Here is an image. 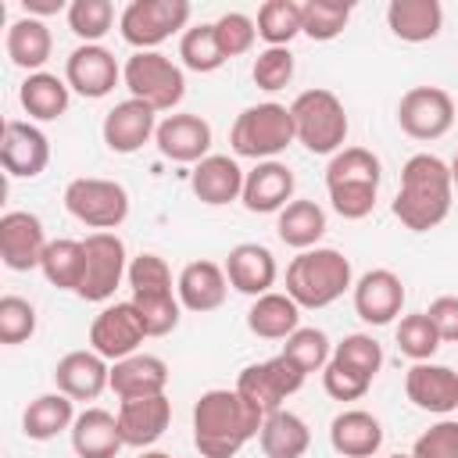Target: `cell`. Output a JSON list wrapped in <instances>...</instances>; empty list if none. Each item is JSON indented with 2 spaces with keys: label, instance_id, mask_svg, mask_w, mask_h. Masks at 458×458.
Masks as SVG:
<instances>
[{
  "label": "cell",
  "instance_id": "6da1fadb",
  "mask_svg": "<svg viewBox=\"0 0 458 458\" xmlns=\"http://www.w3.org/2000/svg\"><path fill=\"white\" fill-rule=\"evenodd\" d=\"M451 165L437 154H411L401 168V186L394 197V218L411 233H429L451 215Z\"/></svg>",
  "mask_w": 458,
  "mask_h": 458
},
{
  "label": "cell",
  "instance_id": "7a4b0ae2",
  "mask_svg": "<svg viewBox=\"0 0 458 458\" xmlns=\"http://www.w3.org/2000/svg\"><path fill=\"white\" fill-rule=\"evenodd\" d=\"M258 415L236 390H204L193 404V447L200 458H236L247 440L261 433Z\"/></svg>",
  "mask_w": 458,
  "mask_h": 458
},
{
  "label": "cell",
  "instance_id": "3957f363",
  "mask_svg": "<svg viewBox=\"0 0 458 458\" xmlns=\"http://www.w3.org/2000/svg\"><path fill=\"white\" fill-rule=\"evenodd\" d=\"M354 286L351 261L333 247H311L301 250L286 265V293L301 308H329Z\"/></svg>",
  "mask_w": 458,
  "mask_h": 458
},
{
  "label": "cell",
  "instance_id": "277c9868",
  "mask_svg": "<svg viewBox=\"0 0 458 458\" xmlns=\"http://www.w3.org/2000/svg\"><path fill=\"white\" fill-rule=\"evenodd\" d=\"M293 140H297L293 136V114L286 104H276V100L243 107L229 129L233 154L254 157V161H276V154H283Z\"/></svg>",
  "mask_w": 458,
  "mask_h": 458
},
{
  "label": "cell",
  "instance_id": "5b68a950",
  "mask_svg": "<svg viewBox=\"0 0 458 458\" xmlns=\"http://www.w3.org/2000/svg\"><path fill=\"white\" fill-rule=\"evenodd\" d=\"M290 114H293V136L297 143H304L311 154H336L344 150V140H347V111H344V100L333 93V89H304L293 97L290 104Z\"/></svg>",
  "mask_w": 458,
  "mask_h": 458
},
{
  "label": "cell",
  "instance_id": "8992f818",
  "mask_svg": "<svg viewBox=\"0 0 458 458\" xmlns=\"http://www.w3.org/2000/svg\"><path fill=\"white\" fill-rule=\"evenodd\" d=\"M122 82H125L129 97L143 100L154 111H172L186 97V75H182V68L172 57L157 54V50H136L122 64Z\"/></svg>",
  "mask_w": 458,
  "mask_h": 458
},
{
  "label": "cell",
  "instance_id": "52a82bcc",
  "mask_svg": "<svg viewBox=\"0 0 458 458\" xmlns=\"http://www.w3.org/2000/svg\"><path fill=\"white\" fill-rule=\"evenodd\" d=\"M64 208L75 222H82L97 233H111L129 218V193L114 179L79 175L64 186Z\"/></svg>",
  "mask_w": 458,
  "mask_h": 458
},
{
  "label": "cell",
  "instance_id": "ba28073f",
  "mask_svg": "<svg viewBox=\"0 0 458 458\" xmlns=\"http://www.w3.org/2000/svg\"><path fill=\"white\" fill-rule=\"evenodd\" d=\"M304 379H308V372L293 361V358H286L283 351L276 354V358H268V361H258V365H247L240 376H236V394L258 411V415H272V411H279L283 408V401L290 397V394H297L301 386H304Z\"/></svg>",
  "mask_w": 458,
  "mask_h": 458
},
{
  "label": "cell",
  "instance_id": "9c48e42d",
  "mask_svg": "<svg viewBox=\"0 0 458 458\" xmlns=\"http://www.w3.org/2000/svg\"><path fill=\"white\" fill-rule=\"evenodd\" d=\"M190 4L186 0H132L118 14V32L136 50H154L168 36L186 32Z\"/></svg>",
  "mask_w": 458,
  "mask_h": 458
},
{
  "label": "cell",
  "instance_id": "30bf717a",
  "mask_svg": "<svg viewBox=\"0 0 458 458\" xmlns=\"http://www.w3.org/2000/svg\"><path fill=\"white\" fill-rule=\"evenodd\" d=\"M82 247H86V276H82L79 297L93 301V304H104V301L114 297L118 283L129 276L125 243L114 233H89L82 240Z\"/></svg>",
  "mask_w": 458,
  "mask_h": 458
},
{
  "label": "cell",
  "instance_id": "8fae6325",
  "mask_svg": "<svg viewBox=\"0 0 458 458\" xmlns=\"http://www.w3.org/2000/svg\"><path fill=\"white\" fill-rule=\"evenodd\" d=\"M397 125L411 140H440L454 125V100L440 86H411L397 104Z\"/></svg>",
  "mask_w": 458,
  "mask_h": 458
},
{
  "label": "cell",
  "instance_id": "7c38bea8",
  "mask_svg": "<svg viewBox=\"0 0 458 458\" xmlns=\"http://www.w3.org/2000/svg\"><path fill=\"white\" fill-rule=\"evenodd\" d=\"M143 340H147V329H143L140 311L132 308V301L107 304L93 318V326H89V351H97L111 365L122 361V358H129V354H136Z\"/></svg>",
  "mask_w": 458,
  "mask_h": 458
},
{
  "label": "cell",
  "instance_id": "4fadbf2b",
  "mask_svg": "<svg viewBox=\"0 0 458 458\" xmlns=\"http://www.w3.org/2000/svg\"><path fill=\"white\" fill-rule=\"evenodd\" d=\"M122 79V68L114 61V54L100 43H82L68 54L64 61V82L72 93L86 97V100H100L107 97Z\"/></svg>",
  "mask_w": 458,
  "mask_h": 458
},
{
  "label": "cell",
  "instance_id": "5bb4252c",
  "mask_svg": "<svg viewBox=\"0 0 458 458\" xmlns=\"http://www.w3.org/2000/svg\"><path fill=\"white\" fill-rule=\"evenodd\" d=\"M154 143L175 165H200L208 157V150H211V125L200 114L172 111V114H165L157 122Z\"/></svg>",
  "mask_w": 458,
  "mask_h": 458
},
{
  "label": "cell",
  "instance_id": "9a60e30c",
  "mask_svg": "<svg viewBox=\"0 0 458 458\" xmlns=\"http://www.w3.org/2000/svg\"><path fill=\"white\" fill-rule=\"evenodd\" d=\"M50 161V140L43 136V129H36L32 122L21 118H7L4 122V136H0V165L7 175L18 179H36Z\"/></svg>",
  "mask_w": 458,
  "mask_h": 458
},
{
  "label": "cell",
  "instance_id": "2e32d148",
  "mask_svg": "<svg viewBox=\"0 0 458 458\" xmlns=\"http://www.w3.org/2000/svg\"><path fill=\"white\" fill-rule=\"evenodd\" d=\"M47 233L39 215L32 211H4L0 218V258L11 272H29L39 268L43 250H47Z\"/></svg>",
  "mask_w": 458,
  "mask_h": 458
},
{
  "label": "cell",
  "instance_id": "e0dca14e",
  "mask_svg": "<svg viewBox=\"0 0 458 458\" xmlns=\"http://www.w3.org/2000/svg\"><path fill=\"white\" fill-rule=\"evenodd\" d=\"M154 132H157V111L136 97L114 104L100 125V136H104L107 150H114V154H136L143 143L154 140Z\"/></svg>",
  "mask_w": 458,
  "mask_h": 458
},
{
  "label": "cell",
  "instance_id": "ac0fdd59",
  "mask_svg": "<svg viewBox=\"0 0 458 458\" xmlns=\"http://www.w3.org/2000/svg\"><path fill=\"white\" fill-rule=\"evenodd\" d=\"M351 290H354V311L369 326H386L404 308V283L390 268H369Z\"/></svg>",
  "mask_w": 458,
  "mask_h": 458
},
{
  "label": "cell",
  "instance_id": "d6986e66",
  "mask_svg": "<svg viewBox=\"0 0 458 458\" xmlns=\"http://www.w3.org/2000/svg\"><path fill=\"white\" fill-rule=\"evenodd\" d=\"M404 394L419 411L447 415L458 408V372L437 361H411L404 372Z\"/></svg>",
  "mask_w": 458,
  "mask_h": 458
},
{
  "label": "cell",
  "instance_id": "ffe728a7",
  "mask_svg": "<svg viewBox=\"0 0 458 458\" xmlns=\"http://www.w3.org/2000/svg\"><path fill=\"white\" fill-rule=\"evenodd\" d=\"M54 383L72 401H97L104 390H111V365L97 351H68L54 365Z\"/></svg>",
  "mask_w": 458,
  "mask_h": 458
},
{
  "label": "cell",
  "instance_id": "44dd1931",
  "mask_svg": "<svg viewBox=\"0 0 458 458\" xmlns=\"http://www.w3.org/2000/svg\"><path fill=\"white\" fill-rule=\"evenodd\" d=\"M293 172L283 161H258L247 175H243V208L254 215H279L290 200H293Z\"/></svg>",
  "mask_w": 458,
  "mask_h": 458
},
{
  "label": "cell",
  "instance_id": "7402d4cb",
  "mask_svg": "<svg viewBox=\"0 0 458 458\" xmlns=\"http://www.w3.org/2000/svg\"><path fill=\"white\" fill-rule=\"evenodd\" d=\"M168 422H172V401L165 394L136 397V401H122L118 404V429H122L125 447L147 451L150 444H157L165 437Z\"/></svg>",
  "mask_w": 458,
  "mask_h": 458
},
{
  "label": "cell",
  "instance_id": "603a6c76",
  "mask_svg": "<svg viewBox=\"0 0 458 458\" xmlns=\"http://www.w3.org/2000/svg\"><path fill=\"white\" fill-rule=\"evenodd\" d=\"M243 168L236 165V157L229 154H208L200 165H193L190 172V190L197 193L200 204L208 208H222L243 197Z\"/></svg>",
  "mask_w": 458,
  "mask_h": 458
},
{
  "label": "cell",
  "instance_id": "cb8c5ba5",
  "mask_svg": "<svg viewBox=\"0 0 458 458\" xmlns=\"http://www.w3.org/2000/svg\"><path fill=\"white\" fill-rule=\"evenodd\" d=\"M225 279L236 293H247V297H261L276 286V258L265 243H236L225 258Z\"/></svg>",
  "mask_w": 458,
  "mask_h": 458
},
{
  "label": "cell",
  "instance_id": "d4e9b609",
  "mask_svg": "<svg viewBox=\"0 0 458 458\" xmlns=\"http://www.w3.org/2000/svg\"><path fill=\"white\" fill-rule=\"evenodd\" d=\"M175 293H179V304H182L186 311H197V315L215 311V308L225 304V293H229L225 268L215 265V261L197 258V261L182 265V272H179V279H175Z\"/></svg>",
  "mask_w": 458,
  "mask_h": 458
},
{
  "label": "cell",
  "instance_id": "484cf974",
  "mask_svg": "<svg viewBox=\"0 0 458 458\" xmlns=\"http://www.w3.org/2000/svg\"><path fill=\"white\" fill-rule=\"evenodd\" d=\"M168 386V365L157 354H129L111 365V390L118 401H136V397H157Z\"/></svg>",
  "mask_w": 458,
  "mask_h": 458
},
{
  "label": "cell",
  "instance_id": "4316f807",
  "mask_svg": "<svg viewBox=\"0 0 458 458\" xmlns=\"http://www.w3.org/2000/svg\"><path fill=\"white\" fill-rule=\"evenodd\" d=\"M329 444L344 458H372L383 447V426L365 408H347L329 422Z\"/></svg>",
  "mask_w": 458,
  "mask_h": 458
},
{
  "label": "cell",
  "instance_id": "83f0119b",
  "mask_svg": "<svg viewBox=\"0 0 458 458\" xmlns=\"http://www.w3.org/2000/svg\"><path fill=\"white\" fill-rule=\"evenodd\" d=\"M68 433H72V447L79 458H114L125 447L122 429H118V415H111L107 408L79 411Z\"/></svg>",
  "mask_w": 458,
  "mask_h": 458
},
{
  "label": "cell",
  "instance_id": "f1b7e54d",
  "mask_svg": "<svg viewBox=\"0 0 458 458\" xmlns=\"http://www.w3.org/2000/svg\"><path fill=\"white\" fill-rule=\"evenodd\" d=\"M386 25L401 43H429L444 29L440 0H390Z\"/></svg>",
  "mask_w": 458,
  "mask_h": 458
},
{
  "label": "cell",
  "instance_id": "f546056e",
  "mask_svg": "<svg viewBox=\"0 0 458 458\" xmlns=\"http://www.w3.org/2000/svg\"><path fill=\"white\" fill-rule=\"evenodd\" d=\"M247 329L261 340H286L290 333L301 329V304L290 293H261L247 308Z\"/></svg>",
  "mask_w": 458,
  "mask_h": 458
},
{
  "label": "cell",
  "instance_id": "4dcf8cb0",
  "mask_svg": "<svg viewBox=\"0 0 458 458\" xmlns=\"http://www.w3.org/2000/svg\"><path fill=\"white\" fill-rule=\"evenodd\" d=\"M4 47H7L11 64H18V68H25V72L32 75V72H43V64L50 61L54 36H50L47 21H39V18H29V14H25V18L11 21Z\"/></svg>",
  "mask_w": 458,
  "mask_h": 458
},
{
  "label": "cell",
  "instance_id": "1f68e13d",
  "mask_svg": "<svg viewBox=\"0 0 458 458\" xmlns=\"http://www.w3.org/2000/svg\"><path fill=\"white\" fill-rule=\"evenodd\" d=\"M258 444H261L265 458H304V451L311 447V429L301 415L279 408L261 422Z\"/></svg>",
  "mask_w": 458,
  "mask_h": 458
},
{
  "label": "cell",
  "instance_id": "d6a6232c",
  "mask_svg": "<svg viewBox=\"0 0 458 458\" xmlns=\"http://www.w3.org/2000/svg\"><path fill=\"white\" fill-rule=\"evenodd\" d=\"M72 422H75V401L64 397L61 390L32 397L29 408L21 411V433L29 440H54L57 433L72 429Z\"/></svg>",
  "mask_w": 458,
  "mask_h": 458
},
{
  "label": "cell",
  "instance_id": "836d02e7",
  "mask_svg": "<svg viewBox=\"0 0 458 458\" xmlns=\"http://www.w3.org/2000/svg\"><path fill=\"white\" fill-rule=\"evenodd\" d=\"M18 100L25 107L29 118L36 122H54L68 111V100H72V89L64 79H57L54 72H32L25 75L21 89H18Z\"/></svg>",
  "mask_w": 458,
  "mask_h": 458
},
{
  "label": "cell",
  "instance_id": "e575fe53",
  "mask_svg": "<svg viewBox=\"0 0 458 458\" xmlns=\"http://www.w3.org/2000/svg\"><path fill=\"white\" fill-rule=\"evenodd\" d=\"M276 233H279V240H283L286 247H293L297 254H301V250H311V247L326 236V211H322L315 200L297 197V200H290V204L279 211Z\"/></svg>",
  "mask_w": 458,
  "mask_h": 458
},
{
  "label": "cell",
  "instance_id": "d590c367",
  "mask_svg": "<svg viewBox=\"0 0 458 458\" xmlns=\"http://www.w3.org/2000/svg\"><path fill=\"white\" fill-rule=\"evenodd\" d=\"M39 272L47 276L50 286L79 293L82 276H86V247H82V240H64V236L61 240H50L47 250H43Z\"/></svg>",
  "mask_w": 458,
  "mask_h": 458
},
{
  "label": "cell",
  "instance_id": "8d00e7d4",
  "mask_svg": "<svg viewBox=\"0 0 458 458\" xmlns=\"http://www.w3.org/2000/svg\"><path fill=\"white\" fill-rule=\"evenodd\" d=\"M383 165L365 147H344L326 165V190L333 186H379Z\"/></svg>",
  "mask_w": 458,
  "mask_h": 458
},
{
  "label": "cell",
  "instance_id": "74e56055",
  "mask_svg": "<svg viewBox=\"0 0 458 458\" xmlns=\"http://www.w3.org/2000/svg\"><path fill=\"white\" fill-rule=\"evenodd\" d=\"M351 21V4L340 0H304L301 4V32L315 43L336 39Z\"/></svg>",
  "mask_w": 458,
  "mask_h": 458
},
{
  "label": "cell",
  "instance_id": "f35d334b",
  "mask_svg": "<svg viewBox=\"0 0 458 458\" xmlns=\"http://www.w3.org/2000/svg\"><path fill=\"white\" fill-rule=\"evenodd\" d=\"M179 57H182V68L197 72V75H208L215 68L225 64V54L215 39V25L211 21H200V25H190L179 39Z\"/></svg>",
  "mask_w": 458,
  "mask_h": 458
},
{
  "label": "cell",
  "instance_id": "ab89813d",
  "mask_svg": "<svg viewBox=\"0 0 458 458\" xmlns=\"http://www.w3.org/2000/svg\"><path fill=\"white\" fill-rule=\"evenodd\" d=\"M301 32V4L297 0H265L258 7V36L268 47H290Z\"/></svg>",
  "mask_w": 458,
  "mask_h": 458
},
{
  "label": "cell",
  "instance_id": "60d3db41",
  "mask_svg": "<svg viewBox=\"0 0 458 458\" xmlns=\"http://www.w3.org/2000/svg\"><path fill=\"white\" fill-rule=\"evenodd\" d=\"M125 279H129L132 297H168V293H175L172 268L165 265L161 254H150V250H143V254H136L129 261V276Z\"/></svg>",
  "mask_w": 458,
  "mask_h": 458
},
{
  "label": "cell",
  "instance_id": "b9f144b4",
  "mask_svg": "<svg viewBox=\"0 0 458 458\" xmlns=\"http://www.w3.org/2000/svg\"><path fill=\"white\" fill-rule=\"evenodd\" d=\"M394 336H397L401 354L411 358V361H429V358L437 354V347L444 344L440 333H437V326L429 322L426 311H411V315H404V318L397 322Z\"/></svg>",
  "mask_w": 458,
  "mask_h": 458
},
{
  "label": "cell",
  "instance_id": "7bdbcfd3",
  "mask_svg": "<svg viewBox=\"0 0 458 458\" xmlns=\"http://www.w3.org/2000/svg\"><path fill=\"white\" fill-rule=\"evenodd\" d=\"M64 14H68V29L82 43H100L114 25V4L111 0H72Z\"/></svg>",
  "mask_w": 458,
  "mask_h": 458
},
{
  "label": "cell",
  "instance_id": "ee69618b",
  "mask_svg": "<svg viewBox=\"0 0 458 458\" xmlns=\"http://www.w3.org/2000/svg\"><path fill=\"white\" fill-rule=\"evenodd\" d=\"M283 354H286V358H293L304 372H318V369H326V365H329L333 347H329V336H326L322 329H315V326H301L297 333H290V336H286Z\"/></svg>",
  "mask_w": 458,
  "mask_h": 458
},
{
  "label": "cell",
  "instance_id": "f6af8a7d",
  "mask_svg": "<svg viewBox=\"0 0 458 458\" xmlns=\"http://www.w3.org/2000/svg\"><path fill=\"white\" fill-rule=\"evenodd\" d=\"M333 361H340V365H347V369H354V372L376 379L379 369H383V347H379V340L369 336V333H351V336H344V340L333 347Z\"/></svg>",
  "mask_w": 458,
  "mask_h": 458
},
{
  "label": "cell",
  "instance_id": "bcb514c9",
  "mask_svg": "<svg viewBox=\"0 0 458 458\" xmlns=\"http://www.w3.org/2000/svg\"><path fill=\"white\" fill-rule=\"evenodd\" d=\"M293 68H297V64H293L290 47H265V50L254 57V64H250V79H254L258 89L276 93V89H286V86H290Z\"/></svg>",
  "mask_w": 458,
  "mask_h": 458
},
{
  "label": "cell",
  "instance_id": "7dc6e473",
  "mask_svg": "<svg viewBox=\"0 0 458 458\" xmlns=\"http://www.w3.org/2000/svg\"><path fill=\"white\" fill-rule=\"evenodd\" d=\"M211 25H215V39H218L225 61L247 54V50L254 47V39H258V21L247 18L243 11H225V14H222L218 21H211Z\"/></svg>",
  "mask_w": 458,
  "mask_h": 458
},
{
  "label": "cell",
  "instance_id": "c3c4849f",
  "mask_svg": "<svg viewBox=\"0 0 458 458\" xmlns=\"http://www.w3.org/2000/svg\"><path fill=\"white\" fill-rule=\"evenodd\" d=\"M32 333H36V308L18 293L0 297V344L14 347L25 344Z\"/></svg>",
  "mask_w": 458,
  "mask_h": 458
},
{
  "label": "cell",
  "instance_id": "681fc988",
  "mask_svg": "<svg viewBox=\"0 0 458 458\" xmlns=\"http://www.w3.org/2000/svg\"><path fill=\"white\" fill-rule=\"evenodd\" d=\"M132 308L140 311V322L147 329V336H168L179 326V293L168 297H132Z\"/></svg>",
  "mask_w": 458,
  "mask_h": 458
},
{
  "label": "cell",
  "instance_id": "f907efd6",
  "mask_svg": "<svg viewBox=\"0 0 458 458\" xmlns=\"http://www.w3.org/2000/svg\"><path fill=\"white\" fill-rule=\"evenodd\" d=\"M322 386H326V394H329L333 401H358V397H365V394H369L372 379L329 358V365L322 369Z\"/></svg>",
  "mask_w": 458,
  "mask_h": 458
},
{
  "label": "cell",
  "instance_id": "816d5d0a",
  "mask_svg": "<svg viewBox=\"0 0 458 458\" xmlns=\"http://www.w3.org/2000/svg\"><path fill=\"white\" fill-rule=\"evenodd\" d=\"M415 458H458V422L454 419H440L437 426H429L415 444H411Z\"/></svg>",
  "mask_w": 458,
  "mask_h": 458
},
{
  "label": "cell",
  "instance_id": "f5cc1de1",
  "mask_svg": "<svg viewBox=\"0 0 458 458\" xmlns=\"http://www.w3.org/2000/svg\"><path fill=\"white\" fill-rule=\"evenodd\" d=\"M376 193H379V186H333L329 190V204H333V211L340 218L358 222V218H369L372 215Z\"/></svg>",
  "mask_w": 458,
  "mask_h": 458
},
{
  "label": "cell",
  "instance_id": "db71d44e",
  "mask_svg": "<svg viewBox=\"0 0 458 458\" xmlns=\"http://www.w3.org/2000/svg\"><path fill=\"white\" fill-rule=\"evenodd\" d=\"M426 315H429V322L437 326L440 340H451V344H458V297H454V293H444V297L429 301Z\"/></svg>",
  "mask_w": 458,
  "mask_h": 458
},
{
  "label": "cell",
  "instance_id": "11a10c76",
  "mask_svg": "<svg viewBox=\"0 0 458 458\" xmlns=\"http://www.w3.org/2000/svg\"><path fill=\"white\" fill-rule=\"evenodd\" d=\"M21 7H25V14L29 18H47V14H57V11H68V4L64 0H21Z\"/></svg>",
  "mask_w": 458,
  "mask_h": 458
},
{
  "label": "cell",
  "instance_id": "9f6ffc18",
  "mask_svg": "<svg viewBox=\"0 0 458 458\" xmlns=\"http://www.w3.org/2000/svg\"><path fill=\"white\" fill-rule=\"evenodd\" d=\"M140 458H172V454H168V451H150V447H147Z\"/></svg>",
  "mask_w": 458,
  "mask_h": 458
},
{
  "label": "cell",
  "instance_id": "6f0895ef",
  "mask_svg": "<svg viewBox=\"0 0 458 458\" xmlns=\"http://www.w3.org/2000/svg\"><path fill=\"white\" fill-rule=\"evenodd\" d=\"M451 182H454V190H458V154L451 157Z\"/></svg>",
  "mask_w": 458,
  "mask_h": 458
},
{
  "label": "cell",
  "instance_id": "680465c9",
  "mask_svg": "<svg viewBox=\"0 0 458 458\" xmlns=\"http://www.w3.org/2000/svg\"><path fill=\"white\" fill-rule=\"evenodd\" d=\"M386 458H415V454H401V451H397V454H386Z\"/></svg>",
  "mask_w": 458,
  "mask_h": 458
}]
</instances>
